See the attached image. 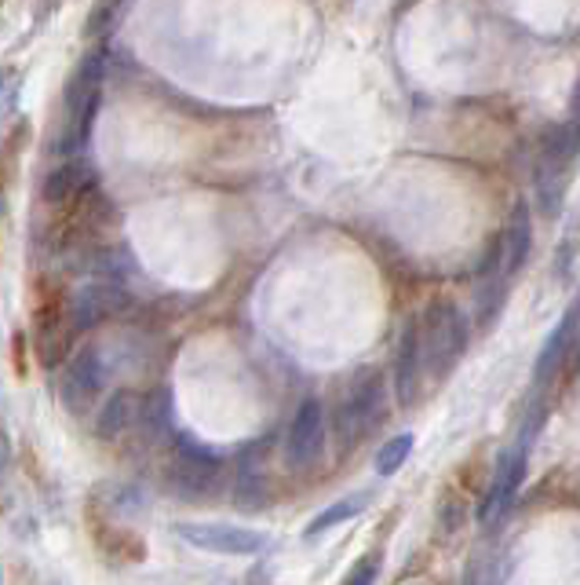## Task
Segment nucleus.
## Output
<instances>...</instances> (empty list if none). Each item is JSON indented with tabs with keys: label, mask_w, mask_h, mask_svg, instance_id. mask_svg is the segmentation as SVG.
Here are the masks:
<instances>
[{
	"label": "nucleus",
	"mask_w": 580,
	"mask_h": 585,
	"mask_svg": "<svg viewBox=\"0 0 580 585\" xmlns=\"http://www.w3.org/2000/svg\"><path fill=\"white\" fill-rule=\"evenodd\" d=\"M420 347L427 373L435 381H446L449 370L460 363L464 347H468V319H464V311L452 301H435L424 315Z\"/></svg>",
	"instance_id": "nucleus-1"
},
{
	"label": "nucleus",
	"mask_w": 580,
	"mask_h": 585,
	"mask_svg": "<svg viewBox=\"0 0 580 585\" xmlns=\"http://www.w3.org/2000/svg\"><path fill=\"white\" fill-rule=\"evenodd\" d=\"M103 95V56H88L67 84V151H81L92 135V121L99 114Z\"/></svg>",
	"instance_id": "nucleus-2"
},
{
	"label": "nucleus",
	"mask_w": 580,
	"mask_h": 585,
	"mask_svg": "<svg viewBox=\"0 0 580 585\" xmlns=\"http://www.w3.org/2000/svg\"><path fill=\"white\" fill-rule=\"evenodd\" d=\"M384 417V381L380 373H365V377L350 389L347 403L336 414V435L344 446H355L362 435H369Z\"/></svg>",
	"instance_id": "nucleus-3"
},
{
	"label": "nucleus",
	"mask_w": 580,
	"mask_h": 585,
	"mask_svg": "<svg viewBox=\"0 0 580 585\" xmlns=\"http://www.w3.org/2000/svg\"><path fill=\"white\" fill-rule=\"evenodd\" d=\"M175 534L183 542H191L194 549L205 553H223V556H252L267 549V534L252 531V527H237V524H175Z\"/></svg>",
	"instance_id": "nucleus-4"
},
{
	"label": "nucleus",
	"mask_w": 580,
	"mask_h": 585,
	"mask_svg": "<svg viewBox=\"0 0 580 585\" xmlns=\"http://www.w3.org/2000/svg\"><path fill=\"white\" fill-rule=\"evenodd\" d=\"M172 494L186 497V502H205L208 494H216L220 487V457L201 451L191 440L180 443V462L169 472Z\"/></svg>",
	"instance_id": "nucleus-5"
},
{
	"label": "nucleus",
	"mask_w": 580,
	"mask_h": 585,
	"mask_svg": "<svg viewBox=\"0 0 580 585\" xmlns=\"http://www.w3.org/2000/svg\"><path fill=\"white\" fill-rule=\"evenodd\" d=\"M325 451V414L318 400H304L293 417V428H288L285 440V462L288 468H311L318 465V457Z\"/></svg>",
	"instance_id": "nucleus-6"
},
{
	"label": "nucleus",
	"mask_w": 580,
	"mask_h": 585,
	"mask_svg": "<svg viewBox=\"0 0 580 585\" xmlns=\"http://www.w3.org/2000/svg\"><path fill=\"white\" fill-rule=\"evenodd\" d=\"M103 381H106L103 352H99V347H81V352L73 355L70 366H67V381H62V403H67L78 417H84L88 410H92L95 395L103 392Z\"/></svg>",
	"instance_id": "nucleus-7"
},
{
	"label": "nucleus",
	"mask_w": 580,
	"mask_h": 585,
	"mask_svg": "<svg viewBox=\"0 0 580 585\" xmlns=\"http://www.w3.org/2000/svg\"><path fill=\"white\" fill-rule=\"evenodd\" d=\"M33 326H37V359L44 366H55L67 359V347H70V307L62 301V293H44L41 304H37V315H33Z\"/></svg>",
	"instance_id": "nucleus-8"
},
{
	"label": "nucleus",
	"mask_w": 580,
	"mask_h": 585,
	"mask_svg": "<svg viewBox=\"0 0 580 585\" xmlns=\"http://www.w3.org/2000/svg\"><path fill=\"white\" fill-rule=\"evenodd\" d=\"M124 307V290L118 282H88L70 296V326L73 330H92L99 322L113 319Z\"/></svg>",
	"instance_id": "nucleus-9"
},
{
	"label": "nucleus",
	"mask_w": 580,
	"mask_h": 585,
	"mask_svg": "<svg viewBox=\"0 0 580 585\" xmlns=\"http://www.w3.org/2000/svg\"><path fill=\"white\" fill-rule=\"evenodd\" d=\"M420 381H424V347H420V319H409L406 330L398 337V352H395V392H398V406H413L416 395H420Z\"/></svg>",
	"instance_id": "nucleus-10"
},
{
	"label": "nucleus",
	"mask_w": 580,
	"mask_h": 585,
	"mask_svg": "<svg viewBox=\"0 0 580 585\" xmlns=\"http://www.w3.org/2000/svg\"><path fill=\"white\" fill-rule=\"evenodd\" d=\"M92 186H95V169L88 165V161H67V165L48 172L41 198H44V205H52V209H70L78 198L92 191Z\"/></svg>",
	"instance_id": "nucleus-11"
},
{
	"label": "nucleus",
	"mask_w": 580,
	"mask_h": 585,
	"mask_svg": "<svg viewBox=\"0 0 580 585\" xmlns=\"http://www.w3.org/2000/svg\"><path fill=\"white\" fill-rule=\"evenodd\" d=\"M139 414H143V395L132 392V389H121V392H113L106 406L99 410V417H95V432H99V440H121L124 432H129Z\"/></svg>",
	"instance_id": "nucleus-12"
},
{
	"label": "nucleus",
	"mask_w": 580,
	"mask_h": 585,
	"mask_svg": "<svg viewBox=\"0 0 580 585\" xmlns=\"http://www.w3.org/2000/svg\"><path fill=\"white\" fill-rule=\"evenodd\" d=\"M529 249H533V220H529V205L519 202L511 209L508 231H503V275L522 271V264L529 260Z\"/></svg>",
	"instance_id": "nucleus-13"
},
{
	"label": "nucleus",
	"mask_w": 580,
	"mask_h": 585,
	"mask_svg": "<svg viewBox=\"0 0 580 585\" xmlns=\"http://www.w3.org/2000/svg\"><path fill=\"white\" fill-rule=\"evenodd\" d=\"M92 538H95V545L103 549L113 564H139V559L146 556V545H143V538H139L135 531H129V527H110V524H92Z\"/></svg>",
	"instance_id": "nucleus-14"
},
{
	"label": "nucleus",
	"mask_w": 580,
	"mask_h": 585,
	"mask_svg": "<svg viewBox=\"0 0 580 585\" xmlns=\"http://www.w3.org/2000/svg\"><path fill=\"white\" fill-rule=\"evenodd\" d=\"M566 176H570V165H559V161L540 154V161H537V198H540V205H545L548 216L562 213L566 183H570Z\"/></svg>",
	"instance_id": "nucleus-15"
},
{
	"label": "nucleus",
	"mask_w": 580,
	"mask_h": 585,
	"mask_svg": "<svg viewBox=\"0 0 580 585\" xmlns=\"http://www.w3.org/2000/svg\"><path fill=\"white\" fill-rule=\"evenodd\" d=\"M365 508H369V497H365V494H350V497H344V502L322 508V513L307 524L304 534H307V538H322L325 531H333V527H339V524H347V520L362 516Z\"/></svg>",
	"instance_id": "nucleus-16"
},
{
	"label": "nucleus",
	"mask_w": 580,
	"mask_h": 585,
	"mask_svg": "<svg viewBox=\"0 0 580 585\" xmlns=\"http://www.w3.org/2000/svg\"><path fill=\"white\" fill-rule=\"evenodd\" d=\"M413 443H416V440H413L409 432H401V435H395L390 443H384L380 454H376V472H380V476H395V472L409 462Z\"/></svg>",
	"instance_id": "nucleus-17"
},
{
	"label": "nucleus",
	"mask_w": 580,
	"mask_h": 585,
	"mask_svg": "<svg viewBox=\"0 0 580 585\" xmlns=\"http://www.w3.org/2000/svg\"><path fill=\"white\" fill-rule=\"evenodd\" d=\"M376 571H380V567H376V556H365L362 564H358V567H355V571H350V575H347V582H350V585H365V582H376Z\"/></svg>",
	"instance_id": "nucleus-18"
},
{
	"label": "nucleus",
	"mask_w": 580,
	"mask_h": 585,
	"mask_svg": "<svg viewBox=\"0 0 580 585\" xmlns=\"http://www.w3.org/2000/svg\"><path fill=\"white\" fill-rule=\"evenodd\" d=\"M8 462H11V451H8V440L0 435V487H4V480H8Z\"/></svg>",
	"instance_id": "nucleus-19"
},
{
	"label": "nucleus",
	"mask_w": 580,
	"mask_h": 585,
	"mask_svg": "<svg viewBox=\"0 0 580 585\" xmlns=\"http://www.w3.org/2000/svg\"><path fill=\"white\" fill-rule=\"evenodd\" d=\"M0 205H4V198H0Z\"/></svg>",
	"instance_id": "nucleus-20"
}]
</instances>
